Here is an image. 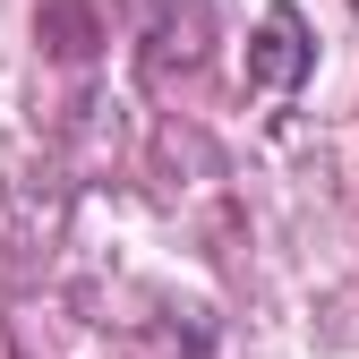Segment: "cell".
<instances>
[{
    "label": "cell",
    "mask_w": 359,
    "mask_h": 359,
    "mask_svg": "<svg viewBox=\"0 0 359 359\" xmlns=\"http://www.w3.org/2000/svg\"><path fill=\"white\" fill-rule=\"evenodd\" d=\"M308 69H317V43H308L299 9H265L257 34H248V86H265V95H291Z\"/></svg>",
    "instance_id": "1"
}]
</instances>
